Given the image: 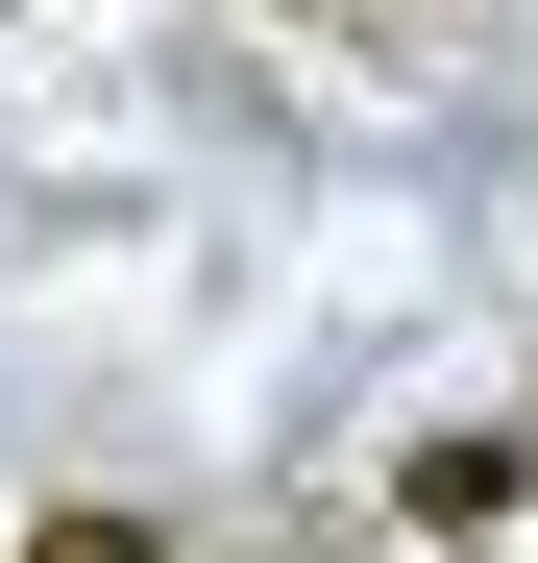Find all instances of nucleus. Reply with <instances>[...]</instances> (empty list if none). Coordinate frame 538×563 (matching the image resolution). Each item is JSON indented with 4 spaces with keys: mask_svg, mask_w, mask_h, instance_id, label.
<instances>
[{
    "mask_svg": "<svg viewBox=\"0 0 538 563\" xmlns=\"http://www.w3.org/2000/svg\"><path fill=\"white\" fill-rule=\"evenodd\" d=\"M392 515H416V539H490V515H514V441H416Z\"/></svg>",
    "mask_w": 538,
    "mask_h": 563,
    "instance_id": "f257e3e1",
    "label": "nucleus"
},
{
    "mask_svg": "<svg viewBox=\"0 0 538 563\" xmlns=\"http://www.w3.org/2000/svg\"><path fill=\"white\" fill-rule=\"evenodd\" d=\"M25 563H171V539H147V515H49Z\"/></svg>",
    "mask_w": 538,
    "mask_h": 563,
    "instance_id": "f03ea898",
    "label": "nucleus"
}]
</instances>
